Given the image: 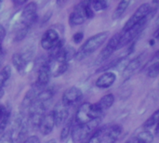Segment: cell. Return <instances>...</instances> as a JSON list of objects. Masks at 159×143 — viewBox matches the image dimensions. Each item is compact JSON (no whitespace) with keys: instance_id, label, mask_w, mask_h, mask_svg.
Wrapping results in <instances>:
<instances>
[{"instance_id":"obj_1","label":"cell","mask_w":159,"mask_h":143,"mask_svg":"<svg viewBox=\"0 0 159 143\" xmlns=\"http://www.w3.org/2000/svg\"><path fill=\"white\" fill-rule=\"evenodd\" d=\"M109 35V33L104 31L101 32L99 34H94L93 36L89 37L78 49L77 52H75V58L78 60L89 56L90 54L94 53L97 49H99L107 40Z\"/></svg>"},{"instance_id":"obj_2","label":"cell","mask_w":159,"mask_h":143,"mask_svg":"<svg viewBox=\"0 0 159 143\" xmlns=\"http://www.w3.org/2000/svg\"><path fill=\"white\" fill-rule=\"evenodd\" d=\"M100 123V118L90 121L86 124H77L72 128L71 136L74 143L88 142L89 139L98 128Z\"/></svg>"},{"instance_id":"obj_3","label":"cell","mask_w":159,"mask_h":143,"mask_svg":"<svg viewBox=\"0 0 159 143\" xmlns=\"http://www.w3.org/2000/svg\"><path fill=\"white\" fill-rule=\"evenodd\" d=\"M153 16L154 13H150L146 18L143 19L142 20L138 21L137 23L133 24L131 27H129L128 30L124 31L123 33H121V36H120V39H119V42H118V46H117V49L127 46L128 44H129L133 39L136 38V36L144 29V27L146 26L149 19H150V16Z\"/></svg>"},{"instance_id":"obj_4","label":"cell","mask_w":159,"mask_h":143,"mask_svg":"<svg viewBox=\"0 0 159 143\" xmlns=\"http://www.w3.org/2000/svg\"><path fill=\"white\" fill-rule=\"evenodd\" d=\"M102 113L97 109L95 103L86 102L82 104L75 114V121L77 124H86L95 119H99Z\"/></svg>"},{"instance_id":"obj_5","label":"cell","mask_w":159,"mask_h":143,"mask_svg":"<svg viewBox=\"0 0 159 143\" xmlns=\"http://www.w3.org/2000/svg\"><path fill=\"white\" fill-rule=\"evenodd\" d=\"M37 17L38 16H37L36 4L34 2L27 4L20 13V23L21 24V26L20 27V29H21V28L30 29V27L34 23H35V21L37 20Z\"/></svg>"},{"instance_id":"obj_6","label":"cell","mask_w":159,"mask_h":143,"mask_svg":"<svg viewBox=\"0 0 159 143\" xmlns=\"http://www.w3.org/2000/svg\"><path fill=\"white\" fill-rule=\"evenodd\" d=\"M152 11H153V7H152V6H151L150 4H148V3L142 4V5L137 8V10L132 14V16L128 20V21L126 22V24H125V26H124V28H123V30H122V32L128 30V29H129V27H131L133 24H135V23H137L138 21L142 20L143 19L146 18Z\"/></svg>"},{"instance_id":"obj_7","label":"cell","mask_w":159,"mask_h":143,"mask_svg":"<svg viewBox=\"0 0 159 143\" xmlns=\"http://www.w3.org/2000/svg\"><path fill=\"white\" fill-rule=\"evenodd\" d=\"M120 36H121V33H116V34H114L111 37V39H109L107 45L102 48L100 55L98 56L97 62H103V61L107 60L112 56V54L117 49Z\"/></svg>"},{"instance_id":"obj_8","label":"cell","mask_w":159,"mask_h":143,"mask_svg":"<svg viewBox=\"0 0 159 143\" xmlns=\"http://www.w3.org/2000/svg\"><path fill=\"white\" fill-rule=\"evenodd\" d=\"M122 132L123 128L119 125L103 127V131L100 139V143H116L120 138Z\"/></svg>"},{"instance_id":"obj_9","label":"cell","mask_w":159,"mask_h":143,"mask_svg":"<svg viewBox=\"0 0 159 143\" xmlns=\"http://www.w3.org/2000/svg\"><path fill=\"white\" fill-rule=\"evenodd\" d=\"M83 97L82 90L77 87H72L68 88L62 95L61 98V103L65 105L66 107H71L75 104H76L78 101H81Z\"/></svg>"},{"instance_id":"obj_10","label":"cell","mask_w":159,"mask_h":143,"mask_svg":"<svg viewBox=\"0 0 159 143\" xmlns=\"http://www.w3.org/2000/svg\"><path fill=\"white\" fill-rule=\"evenodd\" d=\"M61 40L59 33L54 29L47 30L41 37L40 45L46 50H50Z\"/></svg>"},{"instance_id":"obj_11","label":"cell","mask_w":159,"mask_h":143,"mask_svg":"<svg viewBox=\"0 0 159 143\" xmlns=\"http://www.w3.org/2000/svg\"><path fill=\"white\" fill-rule=\"evenodd\" d=\"M52 113H53L56 127H60L62 124H64L65 121L69 117V108L66 107L65 105H63L61 103V101H60L56 104Z\"/></svg>"},{"instance_id":"obj_12","label":"cell","mask_w":159,"mask_h":143,"mask_svg":"<svg viewBox=\"0 0 159 143\" xmlns=\"http://www.w3.org/2000/svg\"><path fill=\"white\" fill-rule=\"evenodd\" d=\"M54 127H55V121H54L53 113L49 112L48 114H46L43 116V118L38 126V128L42 135L47 136L53 131Z\"/></svg>"},{"instance_id":"obj_13","label":"cell","mask_w":159,"mask_h":143,"mask_svg":"<svg viewBox=\"0 0 159 143\" xmlns=\"http://www.w3.org/2000/svg\"><path fill=\"white\" fill-rule=\"evenodd\" d=\"M86 18L83 11V3L80 2L69 15V23L72 26L81 25L84 23Z\"/></svg>"},{"instance_id":"obj_14","label":"cell","mask_w":159,"mask_h":143,"mask_svg":"<svg viewBox=\"0 0 159 143\" xmlns=\"http://www.w3.org/2000/svg\"><path fill=\"white\" fill-rule=\"evenodd\" d=\"M51 76V70L48 62L43 63L41 67L39 68L38 74H37V79H36V85L38 87H44L48 85V83L50 80Z\"/></svg>"},{"instance_id":"obj_15","label":"cell","mask_w":159,"mask_h":143,"mask_svg":"<svg viewBox=\"0 0 159 143\" xmlns=\"http://www.w3.org/2000/svg\"><path fill=\"white\" fill-rule=\"evenodd\" d=\"M116 81V74L114 72L106 71L97 80L96 86L100 88H108Z\"/></svg>"},{"instance_id":"obj_16","label":"cell","mask_w":159,"mask_h":143,"mask_svg":"<svg viewBox=\"0 0 159 143\" xmlns=\"http://www.w3.org/2000/svg\"><path fill=\"white\" fill-rule=\"evenodd\" d=\"M12 64L20 74H23L27 66V59L20 53H14L12 56Z\"/></svg>"},{"instance_id":"obj_17","label":"cell","mask_w":159,"mask_h":143,"mask_svg":"<svg viewBox=\"0 0 159 143\" xmlns=\"http://www.w3.org/2000/svg\"><path fill=\"white\" fill-rule=\"evenodd\" d=\"M115 102V96L113 94H107L103 96L98 102L95 103L97 109L102 114L104 111L108 110Z\"/></svg>"},{"instance_id":"obj_18","label":"cell","mask_w":159,"mask_h":143,"mask_svg":"<svg viewBox=\"0 0 159 143\" xmlns=\"http://www.w3.org/2000/svg\"><path fill=\"white\" fill-rule=\"evenodd\" d=\"M10 76H11V69L8 65H7L0 71V99L3 98V96L5 95L4 87L6 83L10 78Z\"/></svg>"},{"instance_id":"obj_19","label":"cell","mask_w":159,"mask_h":143,"mask_svg":"<svg viewBox=\"0 0 159 143\" xmlns=\"http://www.w3.org/2000/svg\"><path fill=\"white\" fill-rule=\"evenodd\" d=\"M142 62H143V55H140L139 57H137L134 60H132L131 61H129V65L126 67V69L124 71V75L126 77H129L138 68H140Z\"/></svg>"},{"instance_id":"obj_20","label":"cell","mask_w":159,"mask_h":143,"mask_svg":"<svg viewBox=\"0 0 159 143\" xmlns=\"http://www.w3.org/2000/svg\"><path fill=\"white\" fill-rule=\"evenodd\" d=\"M54 93H55V91H54V89L52 87L44 89V90L40 91L37 94V96L35 98V101H38V102H40V103H42V104H45L46 105L47 102L49 101L52 99V97L54 96Z\"/></svg>"},{"instance_id":"obj_21","label":"cell","mask_w":159,"mask_h":143,"mask_svg":"<svg viewBox=\"0 0 159 143\" xmlns=\"http://www.w3.org/2000/svg\"><path fill=\"white\" fill-rule=\"evenodd\" d=\"M130 5V1L129 0H123V1H120L116 7V8L115 9L113 15H112V19L113 20H117L119 18H121L124 13L126 12L127 8L129 7Z\"/></svg>"},{"instance_id":"obj_22","label":"cell","mask_w":159,"mask_h":143,"mask_svg":"<svg viewBox=\"0 0 159 143\" xmlns=\"http://www.w3.org/2000/svg\"><path fill=\"white\" fill-rule=\"evenodd\" d=\"M37 94L38 93H36V88L35 87H33L32 89H30L27 93H26V95L24 96V99H23V101H22V108H24V109H28L29 110V108L31 107V105L34 103V101H35V98H36V96H37Z\"/></svg>"},{"instance_id":"obj_23","label":"cell","mask_w":159,"mask_h":143,"mask_svg":"<svg viewBox=\"0 0 159 143\" xmlns=\"http://www.w3.org/2000/svg\"><path fill=\"white\" fill-rule=\"evenodd\" d=\"M48 63L49 64L54 63V68L51 69V74H53L54 76H60L63 74L68 69V63L66 62H48Z\"/></svg>"},{"instance_id":"obj_24","label":"cell","mask_w":159,"mask_h":143,"mask_svg":"<svg viewBox=\"0 0 159 143\" xmlns=\"http://www.w3.org/2000/svg\"><path fill=\"white\" fill-rule=\"evenodd\" d=\"M27 123L22 122L21 125L19 127V132L17 134V138L15 141H13V143H24V141L27 139Z\"/></svg>"},{"instance_id":"obj_25","label":"cell","mask_w":159,"mask_h":143,"mask_svg":"<svg viewBox=\"0 0 159 143\" xmlns=\"http://www.w3.org/2000/svg\"><path fill=\"white\" fill-rule=\"evenodd\" d=\"M139 143H152L154 141V134L149 130H143L135 137Z\"/></svg>"},{"instance_id":"obj_26","label":"cell","mask_w":159,"mask_h":143,"mask_svg":"<svg viewBox=\"0 0 159 143\" xmlns=\"http://www.w3.org/2000/svg\"><path fill=\"white\" fill-rule=\"evenodd\" d=\"M159 120V110H157L143 124V128L145 130H148L150 128H152L153 127L157 126L158 124Z\"/></svg>"},{"instance_id":"obj_27","label":"cell","mask_w":159,"mask_h":143,"mask_svg":"<svg viewBox=\"0 0 159 143\" xmlns=\"http://www.w3.org/2000/svg\"><path fill=\"white\" fill-rule=\"evenodd\" d=\"M90 6L93 11H102L109 7V1L106 0H93L90 1Z\"/></svg>"},{"instance_id":"obj_28","label":"cell","mask_w":159,"mask_h":143,"mask_svg":"<svg viewBox=\"0 0 159 143\" xmlns=\"http://www.w3.org/2000/svg\"><path fill=\"white\" fill-rule=\"evenodd\" d=\"M72 128H73V122H72V121H69V122L62 127V129H61V137H60L61 141H64L65 140L68 139V137L71 135Z\"/></svg>"},{"instance_id":"obj_29","label":"cell","mask_w":159,"mask_h":143,"mask_svg":"<svg viewBox=\"0 0 159 143\" xmlns=\"http://www.w3.org/2000/svg\"><path fill=\"white\" fill-rule=\"evenodd\" d=\"M159 74V62L158 60H157L155 63H153L148 71H147V75L151 78H157Z\"/></svg>"},{"instance_id":"obj_30","label":"cell","mask_w":159,"mask_h":143,"mask_svg":"<svg viewBox=\"0 0 159 143\" xmlns=\"http://www.w3.org/2000/svg\"><path fill=\"white\" fill-rule=\"evenodd\" d=\"M9 117H10V110L8 109L6 113V114L4 115L2 121L0 122V135L4 134L7 125H8V121H9Z\"/></svg>"},{"instance_id":"obj_31","label":"cell","mask_w":159,"mask_h":143,"mask_svg":"<svg viewBox=\"0 0 159 143\" xmlns=\"http://www.w3.org/2000/svg\"><path fill=\"white\" fill-rule=\"evenodd\" d=\"M64 56H65V60H66L67 62L69 60H71L75 56V48L72 47H64Z\"/></svg>"},{"instance_id":"obj_32","label":"cell","mask_w":159,"mask_h":143,"mask_svg":"<svg viewBox=\"0 0 159 143\" xmlns=\"http://www.w3.org/2000/svg\"><path fill=\"white\" fill-rule=\"evenodd\" d=\"M0 143H13V137L10 131L2 134L0 138Z\"/></svg>"},{"instance_id":"obj_33","label":"cell","mask_w":159,"mask_h":143,"mask_svg":"<svg viewBox=\"0 0 159 143\" xmlns=\"http://www.w3.org/2000/svg\"><path fill=\"white\" fill-rule=\"evenodd\" d=\"M72 39H73L75 44H79L84 39V34L82 32H77L73 35Z\"/></svg>"},{"instance_id":"obj_34","label":"cell","mask_w":159,"mask_h":143,"mask_svg":"<svg viewBox=\"0 0 159 143\" xmlns=\"http://www.w3.org/2000/svg\"><path fill=\"white\" fill-rule=\"evenodd\" d=\"M6 34H7V32H6L5 27L3 25H0V46H2L3 41L6 37Z\"/></svg>"},{"instance_id":"obj_35","label":"cell","mask_w":159,"mask_h":143,"mask_svg":"<svg viewBox=\"0 0 159 143\" xmlns=\"http://www.w3.org/2000/svg\"><path fill=\"white\" fill-rule=\"evenodd\" d=\"M24 143H40V140L37 136H31L26 139Z\"/></svg>"},{"instance_id":"obj_36","label":"cell","mask_w":159,"mask_h":143,"mask_svg":"<svg viewBox=\"0 0 159 143\" xmlns=\"http://www.w3.org/2000/svg\"><path fill=\"white\" fill-rule=\"evenodd\" d=\"M8 109L6 107V106H4V105H0V122L2 121V119H3V117H4V115L6 114V113H7V111Z\"/></svg>"},{"instance_id":"obj_37","label":"cell","mask_w":159,"mask_h":143,"mask_svg":"<svg viewBox=\"0 0 159 143\" xmlns=\"http://www.w3.org/2000/svg\"><path fill=\"white\" fill-rule=\"evenodd\" d=\"M13 2V4H14V6H16V7H20V6H21V5H24L27 1L26 0H13L12 1Z\"/></svg>"},{"instance_id":"obj_38","label":"cell","mask_w":159,"mask_h":143,"mask_svg":"<svg viewBox=\"0 0 159 143\" xmlns=\"http://www.w3.org/2000/svg\"><path fill=\"white\" fill-rule=\"evenodd\" d=\"M126 143H139V142H138V141H137V139H136V138H132V139H130L129 141H128Z\"/></svg>"},{"instance_id":"obj_39","label":"cell","mask_w":159,"mask_h":143,"mask_svg":"<svg viewBox=\"0 0 159 143\" xmlns=\"http://www.w3.org/2000/svg\"><path fill=\"white\" fill-rule=\"evenodd\" d=\"M149 45L150 46H154L155 45V39H150L149 40Z\"/></svg>"},{"instance_id":"obj_40","label":"cell","mask_w":159,"mask_h":143,"mask_svg":"<svg viewBox=\"0 0 159 143\" xmlns=\"http://www.w3.org/2000/svg\"><path fill=\"white\" fill-rule=\"evenodd\" d=\"M2 55H3V48H2V46H0V60H1Z\"/></svg>"},{"instance_id":"obj_41","label":"cell","mask_w":159,"mask_h":143,"mask_svg":"<svg viewBox=\"0 0 159 143\" xmlns=\"http://www.w3.org/2000/svg\"><path fill=\"white\" fill-rule=\"evenodd\" d=\"M45 143H56V141L55 140H49V141H48L47 142Z\"/></svg>"},{"instance_id":"obj_42","label":"cell","mask_w":159,"mask_h":143,"mask_svg":"<svg viewBox=\"0 0 159 143\" xmlns=\"http://www.w3.org/2000/svg\"><path fill=\"white\" fill-rule=\"evenodd\" d=\"M1 5H2V1L0 0V7H1Z\"/></svg>"}]
</instances>
